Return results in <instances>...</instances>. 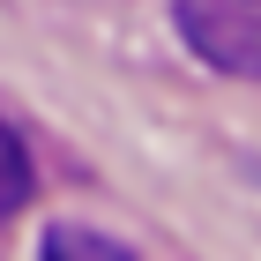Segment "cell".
<instances>
[{
	"mask_svg": "<svg viewBox=\"0 0 261 261\" xmlns=\"http://www.w3.org/2000/svg\"><path fill=\"white\" fill-rule=\"evenodd\" d=\"M179 38L224 75H261V0H172Z\"/></svg>",
	"mask_w": 261,
	"mask_h": 261,
	"instance_id": "6da1fadb",
	"label": "cell"
},
{
	"mask_svg": "<svg viewBox=\"0 0 261 261\" xmlns=\"http://www.w3.org/2000/svg\"><path fill=\"white\" fill-rule=\"evenodd\" d=\"M45 261H135V246H120L97 224H53L45 231Z\"/></svg>",
	"mask_w": 261,
	"mask_h": 261,
	"instance_id": "7a4b0ae2",
	"label": "cell"
},
{
	"mask_svg": "<svg viewBox=\"0 0 261 261\" xmlns=\"http://www.w3.org/2000/svg\"><path fill=\"white\" fill-rule=\"evenodd\" d=\"M30 187H38V179H30V149H22L15 127L0 120V217H15L22 201H30Z\"/></svg>",
	"mask_w": 261,
	"mask_h": 261,
	"instance_id": "3957f363",
	"label": "cell"
}]
</instances>
